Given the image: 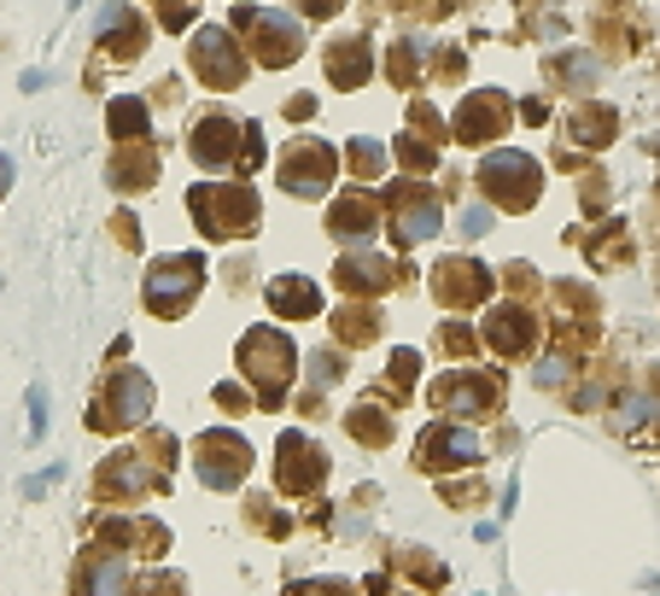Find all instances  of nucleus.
<instances>
[{
	"label": "nucleus",
	"instance_id": "obj_23",
	"mask_svg": "<svg viewBox=\"0 0 660 596\" xmlns=\"http://www.w3.org/2000/svg\"><path fill=\"white\" fill-rule=\"evenodd\" d=\"M503 123H509V100L503 94H473L457 112V140H491Z\"/></svg>",
	"mask_w": 660,
	"mask_h": 596
},
{
	"label": "nucleus",
	"instance_id": "obj_38",
	"mask_svg": "<svg viewBox=\"0 0 660 596\" xmlns=\"http://www.w3.org/2000/svg\"><path fill=\"white\" fill-rule=\"evenodd\" d=\"M311 112H316L311 94H293V100H286V117H311Z\"/></svg>",
	"mask_w": 660,
	"mask_h": 596
},
{
	"label": "nucleus",
	"instance_id": "obj_29",
	"mask_svg": "<svg viewBox=\"0 0 660 596\" xmlns=\"http://www.w3.org/2000/svg\"><path fill=\"white\" fill-rule=\"evenodd\" d=\"M345 427H350V439H363V445H386V439H391L386 409H375V404H357V409L345 416Z\"/></svg>",
	"mask_w": 660,
	"mask_h": 596
},
{
	"label": "nucleus",
	"instance_id": "obj_18",
	"mask_svg": "<svg viewBox=\"0 0 660 596\" xmlns=\"http://www.w3.org/2000/svg\"><path fill=\"white\" fill-rule=\"evenodd\" d=\"M432 404L450 409V416H485V409L497 404V386L485 375H473V368H457V375H444L432 386Z\"/></svg>",
	"mask_w": 660,
	"mask_h": 596
},
{
	"label": "nucleus",
	"instance_id": "obj_5",
	"mask_svg": "<svg viewBox=\"0 0 660 596\" xmlns=\"http://www.w3.org/2000/svg\"><path fill=\"white\" fill-rule=\"evenodd\" d=\"M234 30L245 35V48H252L258 65H270V71H286V65H298V59H304V24H298L293 12L240 7L234 12Z\"/></svg>",
	"mask_w": 660,
	"mask_h": 596
},
{
	"label": "nucleus",
	"instance_id": "obj_19",
	"mask_svg": "<svg viewBox=\"0 0 660 596\" xmlns=\"http://www.w3.org/2000/svg\"><path fill=\"white\" fill-rule=\"evenodd\" d=\"M432 293H439V304H480L491 293V275L473 258H444L432 270Z\"/></svg>",
	"mask_w": 660,
	"mask_h": 596
},
{
	"label": "nucleus",
	"instance_id": "obj_21",
	"mask_svg": "<svg viewBox=\"0 0 660 596\" xmlns=\"http://www.w3.org/2000/svg\"><path fill=\"white\" fill-rule=\"evenodd\" d=\"M263 299H270V311L286 316V322L322 316V286L311 275H275L270 286H263Z\"/></svg>",
	"mask_w": 660,
	"mask_h": 596
},
{
	"label": "nucleus",
	"instance_id": "obj_6",
	"mask_svg": "<svg viewBox=\"0 0 660 596\" xmlns=\"http://www.w3.org/2000/svg\"><path fill=\"white\" fill-rule=\"evenodd\" d=\"M205 293V258L199 252H176V258H158L147 270V286H140V299H147V311L176 322L193 311V299Z\"/></svg>",
	"mask_w": 660,
	"mask_h": 596
},
{
	"label": "nucleus",
	"instance_id": "obj_7",
	"mask_svg": "<svg viewBox=\"0 0 660 596\" xmlns=\"http://www.w3.org/2000/svg\"><path fill=\"white\" fill-rule=\"evenodd\" d=\"M334 176H339V153L327 147L322 135L286 140L281 158H275V181H281V194H293V199H322L334 188Z\"/></svg>",
	"mask_w": 660,
	"mask_h": 596
},
{
	"label": "nucleus",
	"instance_id": "obj_16",
	"mask_svg": "<svg viewBox=\"0 0 660 596\" xmlns=\"http://www.w3.org/2000/svg\"><path fill=\"white\" fill-rule=\"evenodd\" d=\"M334 281L345 286L350 299H357V293L375 299V293H386V286H398L404 275H398V263H391V258H375V252H357V245H350V252L334 263Z\"/></svg>",
	"mask_w": 660,
	"mask_h": 596
},
{
	"label": "nucleus",
	"instance_id": "obj_30",
	"mask_svg": "<svg viewBox=\"0 0 660 596\" xmlns=\"http://www.w3.org/2000/svg\"><path fill=\"white\" fill-rule=\"evenodd\" d=\"M398 158H404V170H409V176L432 170V158H439V153H432V135H421V129H404V135H398Z\"/></svg>",
	"mask_w": 660,
	"mask_h": 596
},
{
	"label": "nucleus",
	"instance_id": "obj_35",
	"mask_svg": "<svg viewBox=\"0 0 660 596\" xmlns=\"http://www.w3.org/2000/svg\"><path fill=\"white\" fill-rule=\"evenodd\" d=\"M416 375H421V357L416 352H391V368H386L391 386H416Z\"/></svg>",
	"mask_w": 660,
	"mask_h": 596
},
{
	"label": "nucleus",
	"instance_id": "obj_14",
	"mask_svg": "<svg viewBox=\"0 0 660 596\" xmlns=\"http://www.w3.org/2000/svg\"><path fill=\"white\" fill-rule=\"evenodd\" d=\"M386 205H391V240H398V252L439 234V199H432V188H421V181H398V188L386 194Z\"/></svg>",
	"mask_w": 660,
	"mask_h": 596
},
{
	"label": "nucleus",
	"instance_id": "obj_39",
	"mask_svg": "<svg viewBox=\"0 0 660 596\" xmlns=\"http://www.w3.org/2000/svg\"><path fill=\"white\" fill-rule=\"evenodd\" d=\"M485 229H491L485 211H468V217H462V234H485Z\"/></svg>",
	"mask_w": 660,
	"mask_h": 596
},
{
	"label": "nucleus",
	"instance_id": "obj_8",
	"mask_svg": "<svg viewBox=\"0 0 660 596\" xmlns=\"http://www.w3.org/2000/svg\"><path fill=\"white\" fill-rule=\"evenodd\" d=\"M188 65H193V76L205 82V88L234 94L240 82H245V71H252V59L240 53V30L234 24H205L188 41Z\"/></svg>",
	"mask_w": 660,
	"mask_h": 596
},
{
	"label": "nucleus",
	"instance_id": "obj_32",
	"mask_svg": "<svg viewBox=\"0 0 660 596\" xmlns=\"http://www.w3.org/2000/svg\"><path fill=\"white\" fill-rule=\"evenodd\" d=\"M153 7H158V24L170 30V35H181L199 18V0H153Z\"/></svg>",
	"mask_w": 660,
	"mask_h": 596
},
{
	"label": "nucleus",
	"instance_id": "obj_9",
	"mask_svg": "<svg viewBox=\"0 0 660 596\" xmlns=\"http://www.w3.org/2000/svg\"><path fill=\"white\" fill-rule=\"evenodd\" d=\"M252 445H245L234 427H211V433L193 439V474L211 491H234L245 474H252Z\"/></svg>",
	"mask_w": 660,
	"mask_h": 596
},
{
	"label": "nucleus",
	"instance_id": "obj_2",
	"mask_svg": "<svg viewBox=\"0 0 660 596\" xmlns=\"http://www.w3.org/2000/svg\"><path fill=\"white\" fill-rule=\"evenodd\" d=\"M188 153L199 170H222V176H252L263 164V129L252 117H229V112H205L193 117Z\"/></svg>",
	"mask_w": 660,
	"mask_h": 596
},
{
	"label": "nucleus",
	"instance_id": "obj_34",
	"mask_svg": "<svg viewBox=\"0 0 660 596\" xmlns=\"http://www.w3.org/2000/svg\"><path fill=\"white\" fill-rule=\"evenodd\" d=\"M252 404L258 398H252V386H245V380H222L217 386V409H229V416H245Z\"/></svg>",
	"mask_w": 660,
	"mask_h": 596
},
{
	"label": "nucleus",
	"instance_id": "obj_26",
	"mask_svg": "<svg viewBox=\"0 0 660 596\" xmlns=\"http://www.w3.org/2000/svg\"><path fill=\"white\" fill-rule=\"evenodd\" d=\"M334 339L339 345L380 339V311H375V304H345V311H334Z\"/></svg>",
	"mask_w": 660,
	"mask_h": 596
},
{
	"label": "nucleus",
	"instance_id": "obj_13",
	"mask_svg": "<svg viewBox=\"0 0 660 596\" xmlns=\"http://www.w3.org/2000/svg\"><path fill=\"white\" fill-rule=\"evenodd\" d=\"M480 188L503 205V211H526L538 199V164L526 153H491L480 164Z\"/></svg>",
	"mask_w": 660,
	"mask_h": 596
},
{
	"label": "nucleus",
	"instance_id": "obj_27",
	"mask_svg": "<svg viewBox=\"0 0 660 596\" xmlns=\"http://www.w3.org/2000/svg\"><path fill=\"white\" fill-rule=\"evenodd\" d=\"M339 375H345V357H339V352H316V357H311V393H304V416H316L322 393H327Z\"/></svg>",
	"mask_w": 660,
	"mask_h": 596
},
{
	"label": "nucleus",
	"instance_id": "obj_31",
	"mask_svg": "<svg viewBox=\"0 0 660 596\" xmlns=\"http://www.w3.org/2000/svg\"><path fill=\"white\" fill-rule=\"evenodd\" d=\"M345 164H350V170H357L363 181H375L380 170H386V147H380V140H350V147H345Z\"/></svg>",
	"mask_w": 660,
	"mask_h": 596
},
{
	"label": "nucleus",
	"instance_id": "obj_1",
	"mask_svg": "<svg viewBox=\"0 0 660 596\" xmlns=\"http://www.w3.org/2000/svg\"><path fill=\"white\" fill-rule=\"evenodd\" d=\"M234 363H240V380L252 386L258 409H281V404H286V393H293V375H298V352H293V339H286L281 327H270V322L245 327Z\"/></svg>",
	"mask_w": 660,
	"mask_h": 596
},
{
	"label": "nucleus",
	"instance_id": "obj_3",
	"mask_svg": "<svg viewBox=\"0 0 660 596\" xmlns=\"http://www.w3.org/2000/svg\"><path fill=\"white\" fill-rule=\"evenodd\" d=\"M188 211L199 222L205 240H252L258 222H263V205H258V188L252 181H193L188 188Z\"/></svg>",
	"mask_w": 660,
	"mask_h": 596
},
{
	"label": "nucleus",
	"instance_id": "obj_28",
	"mask_svg": "<svg viewBox=\"0 0 660 596\" xmlns=\"http://www.w3.org/2000/svg\"><path fill=\"white\" fill-rule=\"evenodd\" d=\"M117 585H129V562H82L76 567V590H117Z\"/></svg>",
	"mask_w": 660,
	"mask_h": 596
},
{
	"label": "nucleus",
	"instance_id": "obj_20",
	"mask_svg": "<svg viewBox=\"0 0 660 596\" xmlns=\"http://www.w3.org/2000/svg\"><path fill=\"white\" fill-rule=\"evenodd\" d=\"M112 188L117 194H140V188H153L158 181V153H153V140L140 135V140H117V158H112Z\"/></svg>",
	"mask_w": 660,
	"mask_h": 596
},
{
	"label": "nucleus",
	"instance_id": "obj_4",
	"mask_svg": "<svg viewBox=\"0 0 660 596\" xmlns=\"http://www.w3.org/2000/svg\"><path fill=\"white\" fill-rule=\"evenodd\" d=\"M153 416V380L140 375L135 363H117L106 380H99V393L88 398V427L94 433H129Z\"/></svg>",
	"mask_w": 660,
	"mask_h": 596
},
{
	"label": "nucleus",
	"instance_id": "obj_12",
	"mask_svg": "<svg viewBox=\"0 0 660 596\" xmlns=\"http://www.w3.org/2000/svg\"><path fill=\"white\" fill-rule=\"evenodd\" d=\"M147 12L129 7V0H112L106 12H99L94 24V53L106 59V65H135L140 53H147Z\"/></svg>",
	"mask_w": 660,
	"mask_h": 596
},
{
	"label": "nucleus",
	"instance_id": "obj_25",
	"mask_svg": "<svg viewBox=\"0 0 660 596\" xmlns=\"http://www.w3.org/2000/svg\"><path fill=\"white\" fill-rule=\"evenodd\" d=\"M106 123H112V140L153 135V112H147V100H140V94H117L112 106H106Z\"/></svg>",
	"mask_w": 660,
	"mask_h": 596
},
{
	"label": "nucleus",
	"instance_id": "obj_11",
	"mask_svg": "<svg viewBox=\"0 0 660 596\" xmlns=\"http://www.w3.org/2000/svg\"><path fill=\"white\" fill-rule=\"evenodd\" d=\"M153 450V439H147ZM164 462L158 450L153 457H140V450H117V457H106V468H99V480H94V498L99 503H117V498H147V491H164Z\"/></svg>",
	"mask_w": 660,
	"mask_h": 596
},
{
	"label": "nucleus",
	"instance_id": "obj_15",
	"mask_svg": "<svg viewBox=\"0 0 660 596\" xmlns=\"http://www.w3.org/2000/svg\"><path fill=\"white\" fill-rule=\"evenodd\" d=\"M375 229H380V205H375V194L350 188V194H339L334 205H327V234H334L339 245H357V240H368Z\"/></svg>",
	"mask_w": 660,
	"mask_h": 596
},
{
	"label": "nucleus",
	"instance_id": "obj_37",
	"mask_svg": "<svg viewBox=\"0 0 660 596\" xmlns=\"http://www.w3.org/2000/svg\"><path fill=\"white\" fill-rule=\"evenodd\" d=\"M117 240L129 245V252H140V229H135V217H117Z\"/></svg>",
	"mask_w": 660,
	"mask_h": 596
},
{
	"label": "nucleus",
	"instance_id": "obj_10",
	"mask_svg": "<svg viewBox=\"0 0 660 596\" xmlns=\"http://www.w3.org/2000/svg\"><path fill=\"white\" fill-rule=\"evenodd\" d=\"M327 480V450L311 439V433H281L275 445V491L281 498H316Z\"/></svg>",
	"mask_w": 660,
	"mask_h": 596
},
{
	"label": "nucleus",
	"instance_id": "obj_36",
	"mask_svg": "<svg viewBox=\"0 0 660 596\" xmlns=\"http://www.w3.org/2000/svg\"><path fill=\"white\" fill-rule=\"evenodd\" d=\"M293 12H304V18H334V12H345V0H293Z\"/></svg>",
	"mask_w": 660,
	"mask_h": 596
},
{
	"label": "nucleus",
	"instance_id": "obj_33",
	"mask_svg": "<svg viewBox=\"0 0 660 596\" xmlns=\"http://www.w3.org/2000/svg\"><path fill=\"white\" fill-rule=\"evenodd\" d=\"M416 71H421V41H398V53H391V82H398V88H409V82H416Z\"/></svg>",
	"mask_w": 660,
	"mask_h": 596
},
{
	"label": "nucleus",
	"instance_id": "obj_22",
	"mask_svg": "<svg viewBox=\"0 0 660 596\" xmlns=\"http://www.w3.org/2000/svg\"><path fill=\"white\" fill-rule=\"evenodd\" d=\"M421 468H468L480 462V445H473V433H462V427H432V433H421Z\"/></svg>",
	"mask_w": 660,
	"mask_h": 596
},
{
	"label": "nucleus",
	"instance_id": "obj_41",
	"mask_svg": "<svg viewBox=\"0 0 660 596\" xmlns=\"http://www.w3.org/2000/svg\"><path fill=\"white\" fill-rule=\"evenodd\" d=\"M391 7H409V0H391Z\"/></svg>",
	"mask_w": 660,
	"mask_h": 596
},
{
	"label": "nucleus",
	"instance_id": "obj_40",
	"mask_svg": "<svg viewBox=\"0 0 660 596\" xmlns=\"http://www.w3.org/2000/svg\"><path fill=\"white\" fill-rule=\"evenodd\" d=\"M7 188H12V158L0 153V199H7Z\"/></svg>",
	"mask_w": 660,
	"mask_h": 596
},
{
	"label": "nucleus",
	"instance_id": "obj_17",
	"mask_svg": "<svg viewBox=\"0 0 660 596\" xmlns=\"http://www.w3.org/2000/svg\"><path fill=\"white\" fill-rule=\"evenodd\" d=\"M322 65H327V82L334 88H363L368 71H375V41L368 35H339V41H327V53H322Z\"/></svg>",
	"mask_w": 660,
	"mask_h": 596
},
{
	"label": "nucleus",
	"instance_id": "obj_24",
	"mask_svg": "<svg viewBox=\"0 0 660 596\" xmlns=\"http://www.w3.org/2000/svg\"><path fill=\"white\" fill-rule=\"evenodd\" d=\"M485 345L503 352V357H521L532 345V316L526 311H491L485 316Z\"/></svg>",
	"mask_w": 660,
	"mask_h": 596
}]
</instances>
